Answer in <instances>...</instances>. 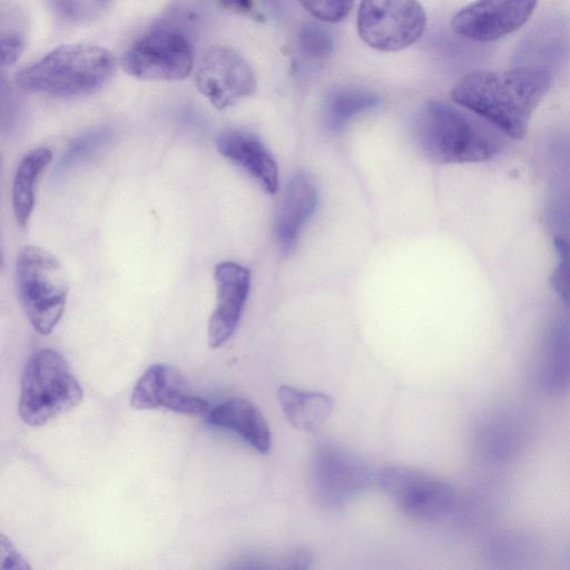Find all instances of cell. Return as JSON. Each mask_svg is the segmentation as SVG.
<instances>
[{
    "instance_id": "6da1fadb",
    "label": "cell",
    "mask_w": 570,
    "mask_h": 570,
    "mask_svg": "<svg viewBox=\"0 0 570 570\" xmlns=\"http://www.w3.org/2000/svg\"><path fill=\"white\" fill-rule=\"evenodd\" d=\"M550 85L551 72L547 67L520 66L505 71L468 73L454 85L451 96L510 139H519Z\"/></svg>"
},
{
    "instance_id": "7a4b0ae2",
    "label": "cell",
    "mask_w": 570,
    "mask_h": 570,
    "mask_svg": "<svg viewBox=\"0 0 570 570\" xmlns=\"http://www.w3.org/2000/svg\"><path fill=\"white\" fill-rule=\"evenodd\" d=\"M414 139L421 153L436 164L480 163L495 158L508 136L483 118L448 104L429 101L417 112Z\"/></svg>"
},
{
    "instance_id": "3957f363",
    "label": "cell",
    "mask_w": 570,
    "mask_h": 570,
    "mask_svg": "<svg viewBox=\"0 0 570 570\" xmlns=\"http://www.w3.org/2000/svg\"><path fill=\"white\" fill-rule=\"evenodd\" d=\"M116 61L105 48L65 45L50 51L17 75V85L28 92L57 97L88 94L114 73Z\"/></svg>"
},
{
    "instance_id": "277c9868",
    "label": "cell",
    "mask_w": 570,
    "mask_h": 570,
    "mask_svg": "<svg viewBox=\"0 0 570 570\" xmlns=\"http://www.w3.org/2000/svg\"><path fill=\"white\" fill-rule=\"evenodd\" d=\"M83 390L66 358L53 348H41L26 362L21 375L19 415L41 426L80 404Z\"/></svg>"
},
{
    "instance_id": "5b68a950",
    "label": "cell",
    "mask_w": 570,
    "mask_h": 570,
    "mask_svg": "<svg viewBox=\"0 0 570 570\" xmlns=\"http://www.w3.org/2000/svg\"><path fill=\"white\" fill-rule=\"evenodd\" d=\"M16 285L35 331L50 334L63 314L69 292L60 261L40 246L23 247L16 261Z\"/></svg>"
},
{
    "instance_id": "8992f818",
    "label": "cell",
    "mask_w": 570,
    "mask_h": 570,
    "mask_svg": "<svg viewBox=\"0 0 570 570\" xmlns=\"http://www.w3.org/2000/svg\"><path fill=\"white\" fill-rule=\"evenodd\" d=\"M122 67L128 75L144 80L185 79L193 69L190 37L158 21L128 48Z\"/></svg>"
},
{
    "instance_id": "52a82bcc",
    "label": "cell",
    "mask_w": 570,
    "mask_h": 570,
    "mask_svg": "<svg viewBox=\"0 0 570 570\" xmlns=\"http://www.w3.org/2000/svg\"><path fill=\"white\" fill-rule=\"evenodd\" d=\"M425 13L416 0H362L357 29L362 40L381 51H397L424 32Z\"/></svg>"
},
{
    "instance_id": "ba28073f",
    "label": "cell",
    "mask_w": 570,
    "mask_h": 570,
    "mask_svg": "<svg viewBox=\"0 0 570 570\" xmlns=\"http://www.w3.org/2000/svg\"><path fill=\"white\" fill-rule=\"evenodd\" d=\"M377 482L402 513L420 521H432L444 515L455 499L450 483L409 466L385 468L379 474Z\"/></svg>"
},
{
    "instance_id": "9c48e42d",
    "label": "cell",
    "mask_w": 570,
    "mask_h": 570,
    "mask_svg": "<svg viewBox=\"0 0 570 570\" xmlns=\"http://www.w3.org/2000/svg\"><path fill=\"white\" fill-rule=\"evenodd\" d=\"M196 86L216 109L222 110L250 96L256 81L250 66L238 52L227 47H214L198 65Z\"/></svg>"
},
{
    "instance_id": "30bf717a",
    "label": "cell",
    "mask_w": 570,
    "mask_h": 570,
    "mask_svg": "<svg viewBox=\"0 0 570 570\" xmlns=\"http://www.w3.org/2000/svg\"><path fill=\"white\" fill-rule=\"evenodd\" d=\"M136 410L166 409L175 413L198 416L206 414L209 403L196 395L185 375L174 365H150L137 381L130 395Z\"/></svg>"
},
{
    "instance_id": "8fae6325",
    "label": "cell",
    "mask_w": 570,
    "mask_h": 570,
    "mask_svg": "<svg viewBox=\"0 0 570 570\" xmlns=\"http://www.w3.org/2000/svg\"><path fill=\"white\" fill-rule=\"evenodd\" d=\"M538 0H474L452 19L453 31L479 42L495 41L521 28Z\"/></svg>"
},
{
    "instance_id": "7c38bea8",
    "label": "cell",
    "mask_w": 570,
    "mask_h": 570,
    "mask_svg": "<svg viewBox=\"0 0 570 570\" xmlns=\"http://www.w3.org/2000/svg\"><path fill=\"white\" fill-rule=\"evenodd\" d=\"M371 481L372 472L367 465L340 448L325 445L314 455V491L326 507L344 504L367 488Z\"/></svg>"
},
{
    "instance_id": "4fadbf2b",
    "label": "cell",
    "mask_w": 570,
    "mask_h": 570,
    "mask_svg": "<svg viewBox=\"0 0 570 570\" xmlns=\"http://www.w3.org/2000/svg\"><path fill=\"white\" fill-rule=\"evenodd\" d=\"M216 304L210 314L207 342L210 348L224 345L235 333L246 304L250 271L235 262H220L215 266Z\"/></svg>"
},
{
    "instance_id": "5bb4252c",
    "label": "cell",
    "mask_w": 570,
    "mask_h": 570,
    "mask_svg": "<svg viewBox=\"0 0 570 570\" xmlns=\"http://www.w3.org/2000/svg\"><path fill=\"white\" fill-rule=\"evenodd\" d=\"M527 426L524 416L513 409H499L487 415L475 434L479 458L493 466L512 461L525 443Z\"/></svg>"
},
{
    "instance_id": "9a60e30c",
    "label": "cell",
    "mask_w": 570,
    "mask_h": 570,
    "mask_svg": "<svg viewBox=\"0 0 570 570\" xmlns=\"http://www.w3.org/2000/svg\"><path fill=\"white\" fill-rule=\"evenodd\" d=\"M317 203V189L311 178L302 173L294 175L287 183L275 220V237L283 256L295 250L301 232L314 215Z\"/></svg>"
},
{
    "instance_id": "2e32d148",
    "label": "cell",
    "mask_w": 570,
    "mask_h": 570,
    "mask_svg": "<svg viewBox=\"0 0 570 570\" xmlns=\"http://www.w3.org/2000/svg\"><path fill=\"white\" fill-rule=\"evenodd\" d=\"M217 150L250 177L268 194L278 189V168L269 150L253 132L228 129L216 139Z\"/></svg>"
},
{
    "instance_id": "e0dca14e",
    "label": "cell",
    "mask_w": 570,
    "mask_h": 570,
    "mask_svg": "<svg viewBox=\"0 0 570 570\" xmlns=\"http://www.w3.org/2000/svg\"><path fill=\"white\" fill-rule=\"evenodd\" d=\"M207 422L237 433L262 454L271 449L269 425L261 410L246 399L233 397L219 403L207 412Z\"/></svg>"
},
{
    "instance_id": "ac0fdd59",
    "label": "cell",
    "mask_w": 570,
    "mask_h": 570,
    "mask_svg": "<svg viewBox=\"0 0 570 570\" xmlns=\"http://www.w3.org/2000/svg\"><path fill=\"white\" fill-rule=\"evenodd\" d=\"M538 381L551 394L570 390V318L558 317L548 327L538 363Z\"/></svg>"
},
{
    "instance_id": "d6986e66",
    "label": "cell",
    "mask_w": 570,
    "mask_h": 570,
    "mask_svg": "<svg viewBox=\"0 0 570 570\" xmlns=\"http://www.w3.org/2000/svg\"><path fill=\"white\" fill-rule=\"evenodd\" d=\"M542 549L531 533L502 530L491 535L484 544L483 557L489 567L500 570L525 569L540 559Z\"/></svg>"
},
{
    "instance_id": "ffe728a7",
    "label": "cell",
    "mask_w": 570,
    "mask_h": 570,
    "mask_svg": "<svg viewBox=\"0 0 570 570\" xmlns=\"http://www.w3.org/2000/svg\"><path fill=\"white\" fill-rule=\"evenodd\" d=\"M277 399L287 421L302 432L320 430L334 409V401L330 395L288 385L278 387Z\"/></svg>"
},
{
    "instance_id": "44dd1931",
    "label": "cell",
    "mask_w": 570,
    "mask_h": 570,
    "mask_svg": "<svg viewBox=\"0 0 570 570\" xmlns=\"http://www.w3.org/2000/svg\"><path fill=\"white\" fill-rule=\"evenodd\" d=\"M51 158L50 149L35 148L22 157L17 168L12 184V209L20 227H26L29 222L35 207L36 181Z\"/></svg>"
},
{
    "instance_id": "7402d4cb",
    "label": "cell",
    "mask_w": 570,
    "mask_h": 570,
    "mask_svg": "<svg viewBox=\"0 0 570 570\" xmlns=\"http://www.w3.org/2000/svg\"><path fill=\"white\" fill-rule=\"evenodd\" d=\"M377 95L362 87H344L330 95L325 104L324 124L328 131H340L354 116L375 107Z\"/></svg>"
},
{
    "instance_id": "603a6c76",
    "label": "cell",
    "mask_w": 570,
    "mask_h": 570,
    "mask_svg": "<svg viewBox=\"0 0 570 570\" xmlns=\"http://www.w3.org/2000/svg\"><path fill=\"white\" fill-rule=\"evenodd\" d=\"M557 228L554 247L558 259L552 273V286L570 311V224L562 223Z\"/></svg>"
},
{
    "instance_id": "cb8c5ba5",
    "label": "cell",
    "mask_w": 570,
    "mask_h": 570,
    "mask_svg": "<svg viewBox=\"0 0 570 570\" xmlns=\"http://www.w3.org/2000/svg\"><path fill=\"white\" fill-rule=\"evenodd\" d=\"M299 42L303 52L313 59H324L333 48L330 33L321 26L308 23L301 30Z\"/></svg>"
},
{
    "instance_id": "d4e9b609",
    "label": "cell",
    "mask_w": 570,
    "mask_h": 570,
    "mask_svg": "<svg viewBox=\"0 0 570 570\" xmlns=\"http://www.w3.org/2000/svg\"><path fill=\"white\" fill-rule=\"evenodd\" d=\"M315 18L325 22H338L347 17L354 0H298Z\"/></svg>"
},
{
    "instance_id": "484cf974",
    "label": "cell",
    "mask_w": 570,
    "mask_h": 570,
    "mask_svg": "<svg viewBox=\"0 0 570 570\" xmlns=\"http://www.w3.org/2000/svg\"><path fill=\"white\" fill-rule=\"evenodd\" d=\"M108 134L106 131H95L81 137L69 148L68 153L62 158L59 167L66 168L71 164L76 163L86 157L97 146L106 141Z\"/></svg>"
},
{
    "instance_id": "4316f807",
    "label": "cell",
    "mask_w": 570,
    "mask_h": 570,
    "mask_svg": "<svg viewBox=\"0 0 570 570\" xmlns=\"http://www.w3.org/2000/svg\"><path fill=\"white\" fill-rule=\"evenodd\" d=\"M23 47L24 38L19 30L3 29L1 35L2 65H12L21 55Z\"/></svg>"
},
{
    "instance_id": "83f0119b",
    "label": "cell",
    "mask_w": 570,
    "mask_h": 570,
    "mask_svg": "<svg viewBox=\"0 0 570 570\" xmlns=\"http://www.w3.org/2000/svg\"><path fill=\"white\" fill-rule=\"evenodd\" d=\"M1 569H29V564L26 559L17 551L16 547L11 541L1 535Z\"/></svg>"
},
{
    "instance_id": "f1b7e54d",
    "label": "cell",
    "mask_w": 570,
    "mask_h": 570,
    "mask_svg": "<svg viewBox=\"0 0 570 570\" xmlns=\"http://www.w3.org/2000/svg\"><path fill=\"white\" fill-rule=\"evenodd\" d=\"M220 3L236 12H249L252 10V0H219Z\"/></svg>"
},
{
    "instance_id": "f546056e",
    "label": "cell",
    "mask_w": 570,
    "mask_h": 570,
    "mask_svg": "<svg viewBox=\"0 0 570 570\" xmlns=\"http://www.w3.org/2000/svg\"><path fill=\"white\" fill-rule=\"evenodd\" d=\"M311 560L309 554L306 551H299L296 553L294 562L296 563L295 568H306Z\"/></svg>"
},
{
    "instance_id": "4dcf8cb0",
    "label": "cell",
    "mask_w": 570,
    "mask_h": 570,
    "mask_svg": "<svg viewBox=\"0 0 570 570\" xmlns=\"http://www.w3.org/2000/svg\"><path fill=\"white\" fill-rule=\"evenodd\" d=\"M564 554H566V562H568V564L570 567V543L568 544V547L564 551Z\"/></svg>"
}]
</instances>
